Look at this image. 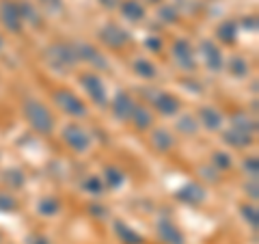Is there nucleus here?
<instances>
[{"instance_id":"1","label":"nucleus","mask_w":259,"mask_h":244,"mask_svg":"<svg viewBox=\"0 0 259 244\" xmlns=\"http://www.w3.org/2000/svg\"><path fill=\"white\" fill-rule=\"evenodd\" d=\"M24 117L30 124L32 130H37L39 134H50L54 130V117L41 102L37 100H26L24 102Z\"/></svg>"},{"instance_id":"2","label":"nucleus","mask_w":259,"mask_h":244,"mask_svg":"<svg viewBox=\"0 0 259 244\" xmlns=\"http://www.w3.org/2000/svg\"><path fill=\"white\" fill-rule=\"evenodd\" d=\"M46 61L59 71H67L78 63L74 44H52L46 50Z\"/></svg>"},{"instance_id":"3","label":"nucleus","mask_w":259,"mask_h":244,"mask_svg":"<svg viewBox=\"0 0 259 244\" xmlns=\"http://www.w3.org/2000/svg\"><path fill=\"white\" fill-rule=\"evenodd\" d=\"M54 102L63 112H67L71 117H84L87 115V106L82 104V100H80L76 93H71L69 89H59V91L54 93Z\"/></svg>"},{"instance_id":"4","label":"nucleus","mask_w":259,"mask_h":244,"mask_svg":"<svg viewBox=\"0 0 259 244\" xmlns=\"http://www.w3.org/2000/svg\"><path fill=\"white\" fill-rule=\"evenodd\" d=\"M63 141L67 143V147H71L78 153H84L91 147V136L84 132V128H80L78 124H69L63 128Z\"/></svg>"},{"instance_id":"5","label":"nucleus","mask_w":259,"mask_h":244,"mask_svg":"<svg viewBox=\"0 0 259 244\" xmlns=\"http://www.w3.org/2000/svg\"><path fill=\"white\" fill-rule=\"evenodd\" d=\"M80 85H82V89L89 93V97H91L97 106H106L108 93H106V89H104V83L100 80V76H95V74H82V76H80Z\"/></svg>"},{"instance_id":"6","label":"nucleus","mask_w":259,"mask_h":244,"mask_svg":"<svg viewBox=\"0 0 259 244\" xmlns=\"http://www.w3.org/2000/svg\"><path fill=\"white\" fill-rule=\"evenodd\" d=\"M0 22L5 24V28H9V32H20L24 22L18 9V3L15 0H3L0 3Z\"/></svg>"},{"instance_id":"7","label":"nucleus","mask_w":259,"mask_h":244,"mask_svg":"<svg viewBox=\"0 0 259 244\" xmlns=\"http://www.w3.org/2000/svg\"><path fill=\"white\" fill-rule=\"evenodd\" d=\"M100 39L112 50H119L130 42V32L123 30L119 24H106L102 30H100Z\"/></svg>"},{"instance_id":"8","label":"nucleus","mask_w":259,"mask_h":244,"mask_svg":"<svg viewBox=\"0 0 259 244\" xmlns=\"http://www.w3.org/2000/svg\"><path fill=\"white\" fill-rule=\"evenodd\" d=\"M173 56H175L177 65L186 71H192L194 67H197L194 52H192V46H190L188 39H177V42L173 44Z\"/></svg>"},{"instance_id":"9","label":"nucleus","mask_w":259,"mask_h":244,"mask_svg":"<svg viewBox=\"0 0 259 244\" xmlns=\"http://www.w3.org/2000/svg\"><path fill=\"white\" fill-rule=\"evenodd\" d=\"M74 50H76V59L78 61H84L89 65H93L95 69H106L108 67L104 54L100 50H95L93 46H89V44H74Z\"/></svg>"},{"instance_id":"10","label":"nucleus","mask_w":259,"mask_h":244,"mask_svg":"<svg viewBox=\"0 0 259 244\" xmlns=\"http://www.w3.org/2000/svg\"><path fill=\"white\" fill-rule=\"evenodd\" d=\"M199 50H201V54H203V61H205V65H207V69L209 71H221L223 69V54H221V50L216 48V44L214 42H209V39H203L201 42V46H199Z\"/></svg>"},{"instance_id":"11","label":"nucleus","mask_w":259,"mask_h":244,"mask_svg":"<svg viewBox=\"0 0 259 244\" xmlns=\"http://www.w3.org/2000/svg\"><path fill=\"white\" fill-rule=\"evenodd\" d=\"M134 100L130 97V93L125 91H119L115 95V100H112V112H115V117L121 119V121H130L132 117V110H134Z\"/></svg>"},{"instance_id":"12","label":"nucleus","mask_w":259,"mask_h":244,"mask_svg":"<svg viewBox=\"0 0 259 244\" xmlns=\"http://www.w3.org/2000/svg\"><path fill=\"white\" fill-rule=\"evenodd\" d=\"M153 106H156L162 112V115L171 117V115H177V112H180L182 104L171 93H156V95H153Z\"/></svg>"},{"instance_id":"13","label":"nucleus","mask_w":259,"mask_h":244,"mask_svg":"<svg viewBox=\"0 0 259 244\" xmlns=\"http://www.w3.org/2000/svg\"><path fill=\"white\" fill-rule=\"evenodd\" d=\"M158 235H160V240L164 244H186L184 233L177 229L171 221H164V218L158 223Z\"/></svg>"},{"instance_id":"14","label":"nucleus","mask_w":259,"mask_h":244,"mask_svg":"<svg viewBox=\"0 0 259 244\" xmlns=\"http://www.w3.org/2000/svg\"><path fill=\"white\" fill-rule=\"evenodd\" d=\"M197 121L203 128H207V130H218L223 126V115L216 108H212V106H201Z\"/></svg>"},{"instance_id":"15","label":"nucleus","mask_w":259,"mask_h":244,"mask_svg":"<svg viewBox=\"0 0 259 244\" xmlns=\"http://www.w3.org/2000/svg\"><path fill=\"white\" fill-rule=\"evenodd\" d=\"M203 197H205V192L199 184H186L184 188H180V192H177V199L184 201V203H192V206L201 203Z\"/></svg>"},{"instance_id":"16","label":"nucleus","mask_w":259,"mask_h":244,"mask_svg":"<svg viewBox=\"0 0 259 244\" xmlns=\"http://www.w3.org/2000/svg\"><path fill=\"white\" fill-rule=\"evenodd\" d=\"M115 233L123 244H143V235L136 233L132 227H127L123 221H115Z\"/></svg>"},{"instance_id":"17","label":"nucleus","mask_w":259,"mask_h":244,"mask_svg":"<svg viewBox=\"0 0 259 244\" xmlns=\"http://www.w3.org/2000/svg\"><path fill=\"white\" fill-rule=\"evenodd\" d=\"M231 128L238 130V132H244V134L253 136L255 130H257V124H255V119H250L246 115V112H236V115L231 117Z\"/></svg>"},{"instance_id":"18","label":"nucleus","mask_w":259,"mask_h":244,"mask_svg":"<svg viewBox=\"0 0 259 244\" xmlns=\"http://www.w3.org/2000/svg\"><path fill=\"white\" fill-rule=\"evenodd\" d=\"M223 141L227 143V145H231V147H238V149H242V147H248L250 143H253V136L250 134H244V132H238V130H227V132L223 134Z\"/></svg>"},{"instance_id":"19","label":"nucleus","mask_w":259,"mask_h":244,"mask_svg":"<svg viewBox=\"0 0 259 244\" xmlns=\"http://www.w3.org/2000/svg\"><path fill=\"white\" fill-rule=\"evenodd\" d=\"M121 13H123L130 22H141L145 18V7L139 0H123V3H121Z\"/></svg>"},{"instance_id":"20","label":"nucleus","mask_w":259,"mask_h":244,"mask_svg":"<svg viewBox=\"0 0 259 244\" xmlns=\"http://www.w3.org/2000/svg\"><path fill=\"white\" fill-rule=\"evenodd\" d=\"M130 121L134 124L136 130H147V128H151V124H153V115H151V112L145 108V106H139V104H136L134 110H132V117H130Z\"/></svg>"},{"instance_id":"21","label":"nucleus","mask_w":259,"mask_h":244,"mask_svg":"<svg viewBox=\"0 0 259 244\" xmlns=\"http://www.w3.org/2000/svg\"><path fill=\"white\" fill-rule=\"evenodd\" d=\"M151 145L158 151H168V149L173 147V136H171V132H166L164 128H158L156 132L151 134Z\"/></svg>"},{"instance_id":"22","label":"nucleus","mask_w":259,"mask_h":244,"mask_svg":"<svg viewBox=\"0 0 259 244\" xmlns=\"http://www.w3.org/2000/svg\"><path fill=\"white\" fill-rule=\"evenodd\" d=\"M216 35H218V39H221L223 44H233L236 42V35H238V24L233 20H225L221 26H218Z\"/></svg>"},{"instance_id":"23","label":"nucleus","mask_w":259,"mask_h":244,"mask_svg":"<svg viewBox=\"0 0 259 244\" xmlns=\"http://www.w3.org/2000/svg\"><path fill=\"white\" fill-rule=\"evenodd\" d=\"M18 9H20V15H22V22H28V24H32V26H41L39 13L35 11V7H32L28 0H20Z\"/></svg>"},{"instance_id":"24","label":"nucleus","mask_w":259,"mask_h":244,"mask_svg":"<svg viewBox=\"0 0 259 244\" xmlns=\"http://www.w3.org/2000/svg\"><path fill=\"white\" fill-rule=\"evenodd\" d=\"M132 67H134V71H136V76H141V78H156V65H153L151 61H147V59H136L134 63H132Z\"/></svg>"},{"instance_id":"25","label":"nucleus","mask_w":259,"mask_h":244,"mask_svg":"<svg viewBox=\"0 0 259 244\" xmlns=\"http://www.w3.org/2000/svg\"><path fill=\"white\" fill-rule=\"evenodd\" d=\"M59 210H61V201L56 197H44L39 201V214L44 216H54L59 214Z\"/></svg>"},{"instance_id":"26","label":"nucleus","mask_w":259,"mask_h":244,"mask_svg":"<svg viewBox=\"0 0 259 244\" xmlns=\"http://www.w3.org/2000/svg\"><path fill=\"white\" fill-rule=\"evenodd\" d=\"M229 71H231V76H236V78H244L248 74V63H246V59H242V56H231Z\"/></svg>"},{"instance_id":"27","label":"nucleus","mask_w":259,"mask_h":244,"mask_svg":"<svg viewBox=\"0 0 259 244\" xmlns=\"http://www.w3.org/2000/svg\"><path fill=\"white\" fill-rule=\"evenodd\" d=\"M82 190L89 192V194H95V197H97V194L104 192V182L97 175H89L87 180L82 182Z\"/></svg>"},{"instance_id":"28","label":"nucleus","mask_w":259,"mask_h":244,"mask_svg":"<svg viewBox=\"0 0 259 244\" xmlns=\"http://www.w3.org/2000/svg\"><path fill=\"white\" fill-rule=\"evenodd\" d=\"M177 128H180V132H184V134H194L199 130V121L192 115H182L180 121H177Z\"/></svg>"},{"instance_id":"29","label":"nucleus","mask_w":259,"mask_h":244,"mask_svg":"<svg viewBox=\"0 0 259 244\" xmlns=\"http://www.w3.org/2000/svg\"><path fill=\"white\" fill-rule=\"evenodd\" d=\"M104 175H106V186H110V188H119L121 184H123V173H121L119 169L115 167H108L106 171H104Z\"/></svg>"},{"instance_id":"30","label":"nucleus","mask_w":259,"mask_h":244,"mask_svg":"<svg viewBox=\"0 0 259 244\" xmlns=\"http://www.w3.org/2000/svg\"><path fill=\"white\" fill-rule=\"evenodd\" d=\"M242 216L246 218V223L253 227V229H257L259 216H257V208H255V206H242Z\"/></svg>"},{"instance_id":"31","label":"nucleus","mask_w":259,"mask_h":244,"mask_svg":"<svg viewBox=\"0 0 259 244\" xmlns=\"http://www.w3.org/2000/svg\"><path fill=\"white\" fill-rule=\"evenodd\" d=\"M212 165L216 167V171L218 169H229L233 162H231V158H229V153H225V151H216L214 156H212Z\"/></svg>"},{"instance_id":"32","label":"nucleus","mask_w":259,"mask_h":244,"mask_svg":"<svg viewBox=\"0 0 259 244\" xmlns=\"http://www.w3.org/2000/svg\"><path fill=\"white\" fill-rule=\"evenodd\" d=\"M15 210H18V201L7 192H0V212H15Z\"/></svg>"},{"instance_id":"33","label":"nucleus","mask_w":259,"mask_h":244,"mask_svg":"<svg viewBox=\"0 0 259 244\" xmlns=\"http://www.w3.org/2000/svg\"><path fill=\"white\" fill-rule=\"evenodd\" d=\"M244 171L246 173L253 177V180H257V173H259V162H257V158L255 156H248L246 160H244Z\"/></svg>"},{"instance_id":"34","label":"nucleus","mask_w":259,"mask_h":244,"mask_svg":"<svg viewBox=\"0 0 259 244\" xmlns=\"http://www.w3.org/2000/svg\"><path fill=\"white\" fill-rule=\"evenodd\" d=\"M160 18H162V22H177V9L171 5H164L160 9Z\"/></svg>"},{"instance_id":"35","label":"nucleus","mask_w":259,"mask_h":244,"mask_svg":"<svg viewBox=\"0 0 259 244\" xmlns=\"http://www.w3.org/2000/svg\"><path fill=\"white\" fill-rule=\"evenodd\" d=\"M5 175H7L5 180H7V182H11L13 186H22V182H24V175L20 173V171H7Z\"/></svg>"},{"instance_id":"36","label":"nucleus","mask_w":259,"mask_h":244,"mask_svg":"<svg viewBox=\"0 0 259 244\" xmlns=\"http://www.w3.org/2000/svg\"><path fill=\"white\" fill-rule=\"evenodd\" d=\"M41 5L46 7V9H50V11H61L63 9V7H61V3H59V0H41Z\"/></svg>"},{"instance_id":"37","label":"nucleus","mask_w":259,"mask_h":244,"mask_svg":"<svg viewBox=\"0 0 259 244\" xmlns=\"http://www.w3.org/2000/svg\"><path fill=\"white\" fill-rule=\"evenodd\" d=\"M145 46H147L149 50H160V39L158 37H147L145 39Z\"/></svg>"},{"instance_id":"38","label":"nucleus","mask_w":259,"mask_h":244,"mask_svg":"<svg viewBox=\"0 0 259 244\" xmlns=\"http://www.w3.org/2000/svg\"><path fill=\"white\" fill-rule=\"evenodd\" d=\"M26 244H48V240L44 238V235H37V233H32L26 238Z\"/></svg>"},{"instance_id":"39","label":"nucleus","mask_w":259,"mask_h":244,"mask_svg":"<svg viewBox=\"0 0 259 244\" xmlns=\"http://www.w3.org/2000/svg\"><path fill=\"white\" fill-rule=\"evenodd\" d=\"M246 190H248L250 197L257 199V180H253V184H248V186H246Z\"/></svg>"},{"instance_id":"40","label":"nucleus","mask_w":259,"mask_h":244,"mask_svg":"<svg viewBox=\"0 0 259 244\" xmlns=\"http://www.w3.org/2000/svg\"><path fill=\"white\" fill-rule=\"evenodd\" d=\"M100 3H102L104 7H108V9H112V7L119 5V0H100Z\"/></svg>"},{"instance_id":"41","label":"nucleus","mask_w":259,"mask_h":244,"mask_svg":"<svg viewBox=\"0 0 259 244\" xmlns=\"http://www.w3.org/2000/svg\"><path fill=\"white\" fill-rule=\"evenodd\" d=\"M244 26H246V28H253V30H255V28H257V22H255V18H246Z\"/></svg>"},{"instance_id":"42","label":"nucleus","mask_w":259,"mask_h":244,"mask_svg":"<svg viewBox=\"0 0 259 244\" xmlns=\"http://www.w3.org/2000/svg\"><path fill=\"white\" fill-rule=\"evenodd\" d=\"M104 208H95V206H91V214H97V216H104L106 212H102Z\"/></svg>"},{"instance_id":"43","label":"nucleus","mask_w":259,"mask_h":244,"mask_svg":"<svg viewBox=\"0 0 259 244\" xmlns=\"http://www.w3.org/2000/svg\"><path fill=\"white\" fill-rule=\"evenodd\" d=\"M0 50H3V37H0Z\"/></svg>"},{"instance_id":"44","label":"nucleus","mask_w":259,"mask_h":244,"mask_svg":"<svg viewBox=\"0 0 259 244\" xmlns=\"http://www.w3.org/2000/svg\"><path fill=\"white\" fill-rule=\"evenodd\" d=\"M149 3H160V0H149Z\"/></svg>"}]
</instances>
